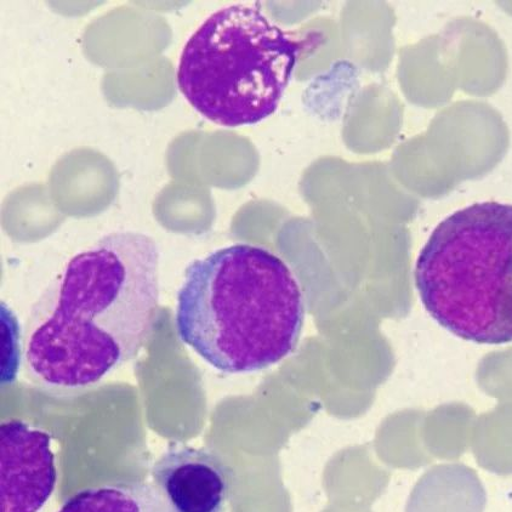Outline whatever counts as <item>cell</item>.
I'll return each mask as SVG.
<instances>
[{"label":"cell","mask_w":512,"mask_h":512,"mask_svg":"<svg viewBox=\"0 0 512 512\" xmlns=\"http://www.w3.org/2000/svg\"><path fill=\"white\" fill-rule=\"evenodd\" d=\"M159 303V249L145 233L117 231L73 256L33 310L26 363L34 377L79 389L138 356Z\"/></svg>","instance_id":"cell-1"},{"label":"cell","mask_w":512,"mask_h":512,"mask_svg":"<svg viewBox=\"0 0 512 512\" xmlns=\"http://www.w3.org/2000/svg\"><path fill=\"white\" fill-rule=\"evenodd\" d=\"M304 321L297 278L270 250L233 244L185 270L176 331L220 372H258L282 361L298 346Z\"/></svg>","instance_id":"cell-2"},{"label":"cell","mask_w":512,"mask_h":512,"mask_svg":"<svg viewBox=\"0 0 512 512\" xmlns=\"http://www.w3.org/2000/svg\"><path fill=\"white\" fill-rule=\"evenodd\" d=\"M415 286L425 310L472 343L512 341V204L481 202L438 224L420 252Z\"/></svg>","instance_id":"cell-3"},{"label":"cell","mask_w":512,"mask_h":512,"mask_svg":"<svg viewBox=\"0 0 512 512\" xmlns=\"http://www.w3.org/2000/svg\"><path fill=\"white\" fill-rule=\"evenodd\" d=\"M300 45L248 5L209 16L182 50L176 82L203 117L227 128L276 112L297 65Z\"/></svg>","instance_id":"cell-4"},{"label":"cell","mask_w":512,"mask_h":512,"mask_svg":"<svg viewBox=\"0 0 512 512\" xmlns=\"http://www.w3.org/2000/svg\"><path fill=\"white\" fill-rule=\"evenodd\" d=\"M0 464V512H39L58 480L51 436L21 420L2 423Z\"/></svg>","instance_id":"cell-5"},{"label":"cell","mask_w":512,"mask_h":512,"mask_svg":"<svg viewBox=\"0 0 512 512\" xmlns=\"http://www.w3.org/2000/svg\"><path fill=\"white\" fill-rule=\"evenodd\" d=\"M152 477L176 512H224L233 487L232 469L219 454L185 445L170 446Z\"/></svg>","instance_id":"cell-6"},{"label":"cell","mask_w":512,"mask_h":512,"mask_svg":"<svg viewBox=\"0 0 512 512\" xmlns=\"http://www.w3.org/2000/svg\"><path fill=\"white\" fill-rule=\"evenodd\" d=\"M486 491L475 472L464 468L436 471L423 480L408 512H483Z\"/></svg>","instance_id":"cell-7"},{"label":"cell","mask_w":512,"mask_h":512,"mask_svg":"<svg viewBox=\"0 0 512 512\" xmlns=\"http://www.w3.org/2000/svg\"><path fill=\"white\" fill-rule=\"evenodd\" d=\"M59 512H176L156 486L116 483L78 492Z\"/></svg>","instance_id":"cell-8"}]
</instances>
